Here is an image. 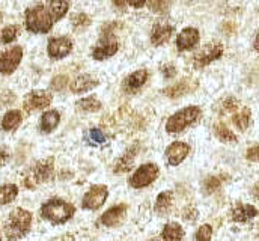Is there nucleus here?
I'll list each match as a JSON object with an SVG mask.
<instances>
[{"mask_svg":"<svg viewBox=\"0 0 259 241\" xmlns=\"http://www.w3.org/2000/svg\"><path fill=\"white\" fill-rule=\"evenodd\" d=\"M30 228H32V214L27 210L15 208L9 213L3 225V232L8 240L15 241L24 238L29 234Z\"/></svg>","mask_w":259,"mask_h":241,"instance_id":"1","label":"nucleus"},{"mask_svg":"<svg viewBox=\"0 0 259 241\" xmlns=\"http://www.w3.org/2000/svg\"><path fill=\"white\" fill-rule=\"evenodd\" d=\"M75 213V208L72 204L65 202L62 199H50L41 207V216L53 223V225H64Z\"/></svg>","mask_w":259,"mask_h":241,"instance_id":"2","label":"nucleus"},{"mask_svg":"<svg viewBox=\"0 0 259 241\" xmlns=\"http://www.w3.org/2000/svg\"><path fill=\"white\" fill-rule=\"evenodd\" d=\"M55 23L46 5H36L26 11V27L32 33H47Z\"/></svg>","mask_w":259,"mask_h":241,"instance_id":"3","label":"nucleus"},{"mask_svg":"<svg viewBox=\"0 0 259 241\" xmlns=\"http://www.w3.org/2000/svg\"><path fill=\"white\" fill-rule=\"evenodd\" d=\"M202 116V110L200 107L197 106H190V107H186L177 113H174L167 122H166V131L170 133V134H177V133H181L184 131L189 125H193L194 122L200 119Z\"/></svg>","mask_w":259,"mask_h":241,"instance_id":"4","label":"nucleus"},{"mask_svg":"<svg viewBox=\"0 0 259 241\" xmlns=\"http://www.w3.org/2000/svg\"><path fill=\"white\" fill-rule=\"evenodd\" d=\"M53 178V158H47L42 162H38L30 168L29 174L24 178V185L30 190L38 187L39 184L50 181Z\"/></svg>","mask_w":259,"mask_h":241,"instance_id":"5","label":"nucleus"},{"mask_svg":"<svg viewBox=\"0 0 259 241\" xmlns=\"http://www.w3.org/2000/svg\"><path fill=\"white\" fill-rule=\"evenodd\" d=\"M119 49L116 36L112 33V29H104L98 44L92 49V58L95 60H104L112 58Z\"/></svg>","mask_w":259,"mask_h":241,"instance_id":"6","label":"nucleus"},{"mask_svg":"<svg viewBox=\"0 0 259 241\" xmlns=\"http://www.w3.org/2000/svg\"><path fill=\"white\" fill-rule=\"evenodd\" d=\"M160 169L155 163H145L130 177L128 185L131 188H145L157 180Z\"/></svg>","mask_w":259,"mask_h":241,"instance_id":"7","label":"nucleus"},{"mask_svg":"<svg viewBox=\"0 0 259 241\" xmlns=\"http://www.w3.org/2000/svg\"><path fill=\"white\" fill-rule=\"evenodd\" d=\"M223 55V46L220 43H209L206 46H203L193 58V63L196 69H200L209 63H212L214 60L222 58Z\"/></svg>","mask_w":259,"mask_h":241,"instance_id":"8","label":"nucleus"},{"mask_svg":"<svg viewBox=\"0 0 259 241\" xmlns=\"http://www.w3.org/2000/svg\"><path fill=\"white\" fill-rule=\"evenodd\" d=\"M107 196H109V190L106 185H92L89 191L84 194L81 200V207L84 210H92V211L98 210L107 200Z\"/></svg>","mask_w":259,"mask_h":241,"instance_id":"9","label":"nucleus"},{"mask_svg":"<svg viewBox=\"0 0 259 241\" xmlns=\"http://www.w3.org/2000/svg\"><path fill=\"white\" fill-rule=\"evenodd\" d=\"M21 59H23V49L20 46H15L9 50L3 52L0 55V72L3 75L12 74L18 68Z\"/></svg>","mask_w":259,"mask_h":241,"instance_id":"10","label":"nucleus"},{"mask_svg":"<svg viewBox=\"0 0 259 241\" xmlns=\"http://www.w3.org/2000/svg\"><path fill=\"white\" fill-rule=\"evenodd\" d=\"M52 103V94L47 91H32L24 97V109L27 112L42 110Z\"/></svg>","mask_w":259,"mask_h":241,"instance_id":"11","label":"nucleus"},{"mask_svg":"<svg viewBox=\"0 0 259 241\" xmlns=\"http://www.w3.org/2000/svg\"><path fill=\"white\" fill-rule=\"evenodd\" d=\"M127 210L128 205L127 204H119L115 205L112 208H109L103 216H101V223L107 228H113V226H119L127 216Z\"/></svg>","mask_w":259,"mask_h":241,"instance_id":"12","label":"nucleus"},{"mask_svg":"<svg viewBox=\"0 0 259 241\" xmlns=\"http://www.w3.org/2000/svg\"><path fill=\"white\" fill-rule=\"evenodd\" d=\"M71 50H72V43L66 36L52 38L47 46V52L52 59H62L71 53Z\"/></svg>","mask_w":259,"mask_h":241,"instance_id":"13","label":"nucleus"},{"mask_svg":"<svg viewBox=\"0 0 259 241\" xmlns=\"http://www.w3.org/2000/svg\"><path fill=\"white\" fill-rule=\"evenodd\" d=\"M189 154H190V146L184 142H174L166 149V158H167V163L170 166L181 165L187 158Z\"/></svg>","mask_w":259,"mask_h":241,"instance_id":"14","label":"nucleus"},{"mask_svg":"<svg viewBox=\"0 0 259 241\" xmlns=\"http://www.w3.org/2000/svg\"><path fill=\"white\" fill-rule=\"evenodd\" d=\"M172 35H174L172 24H169L167 21H157L151 32V43L154 46H161V44L167 43Z\"/></svg>","mask_w":259,"mask_h":241,"instance_id":"15","label":"nucleus"},{"mask_svg":"<svg viewBox=\"0 0 259 241\" xmlns=\"http://www.w3.org/2000/svg\"><path fill=\"white\" fill-rule=\"evenodd\" d=\"M149 77V72L146 69H139V71H134L133 74H130L128 77L124 80L122 83V88L127 94H134L137 92L148 80Z\"/></svg>","mask_w":259,"mask_h":241,"instance_id":"16","label":"nucleus"},{"mask_svg":"<svg viewBox=\"0 0 259 241\" xmlns=\"http://www.w3.org/2000/svg\"><path fill=\"white\" fill-rule=\"evenodd\" d=\"M194 88H196V82H193L192 78H183L178 83L166 88L163 92L169 98H180V97H184V95L190 94L192 91H194Z\"/></svg>","mask_w":259,"mask_h":241,"instance_id":"17","label":"nucleus"},{"mask_svg":"<svg viewBox=\"0 0 259 241\" xmlns=\"http://www.w3.org/2000/svg\"><path fill=\"white\" fill-rule=\"evenodd\" d=\"M199 43V30L194 27H186L177 38V49L180 52L190 50Z\"/></svg>","mask_w":259,"mask_h":241,"instance_id":"18","label":"nucleus"},{"mask_svg":"<svg viewBox=\"0 0 259 241\" xmlns=\"http://www.w3.org/2000/svg\"><path fill=\"white\" fill-rule=\"evenodd\" d=\"M256 216H258V210H256V207H253L250 204H238L232 210V220L238 222V223L249 222L250 219H253Z\"/></svg>","mask_w":259,"mask_h":241,"instance_id":"19","label":"nucleus"},{"mask_svg":"<svg viewBox=\"0 0 259 241\" xmlns=\"http://www.w3.org/2000/svg\"><path fill=\"white\" fill-rule=\"evenodd\" d=\"M98 80L97 78H94L92 75H89V74H83V75H78L72 83H71V91L74 92V94H83V92H86V91H91V89H94L95 86H98Z\"/></svg>","mask_w":259,"mask_h":241,"instance_id":"20","label":"nucleus"},{"mask_svg":"<svg viewBox=\"0 0 259 241\" xmlns=\"http://www.w3.org/2000/svg\"><path fill=\"white\" fill-rule=\"evenodd\" d=\"M163 240L164 241H183L184 238V229L180 223L170 222L163 229Z\"/></svg>","mask_w":259,"mask_h":241,"instance_id":"21","label":"nucleus"},{"mask_svg":"<svg viewBox=\"0 0 259 241\" xmlns=\"http://www.w3.org/2000/svg\"><path fill=\"white\" fill-rule=\"evenodd\" d=\"M61 122V115L58 110H49L41 118V130L42 133H52Z\"/></svg>","mask_w":259,"mask_h":241,"instance_id":"22","label":"nucleus"},{"mask_svg":"<svg viewBox=\"0 0 259 241\" xmlns=\"http://www.w3.org/2000/svg\"><path fill=\"white\" fill-rule=\"evenodd\" d=\"M50 11V14L53 15L55 21L61 20L65 14L68 12L69 9V2L68 0H47V5H46Z\"/></svg>","mask_w":259,"mask_h":241,"instance_id":"23","label":"nucleus"},{"mask_svg":"<svg viewBox=\"0 0 259 241\" xmlns=\"http://www.w3.org/2000/svg\"><path fill=\"white\" fill-rule=\"evenodd\" d=\"M174 204V193L172 191H163L158 194L157 200H155V213L158 214H167L170 207Z\"/></svg>","mask_w":259,"mask_h":241,"instance_id":"24","label":"nucleus"},{"mask_svg":"<svg viewBox=\"0 0 259 241\" xmlns=\"http://www.w3.org/2000/svg\"><path fill=\"white\" fill-rule=\"evenodd\" d=\"M21 112H18V110H9L5 116H3V119H2V128L5 130V131H12V130H15L20 124H21Z\"/></svg>","mask_w":259,"mask_h":241,"instance_id":"25","label":"nucleus"},{"mask_svg":"<svg viewBox=\"0 0 259 241\" xmlns=\"http://www.w3.org/2000/svg\"><path fill=\"white\" fill-rule=\"evenodd\" d=\"M75 107L80 110V112H84V113H94V112H98L101 109V103L95 98V97H88V98H81L77 101Z\"/></svg>","mask_w":259,"mask_h":241,"instance_id":"26","label":"nucleus"},{"mask_svg":"<svg viewBox=\"0 0 259 241\" xmlns=\"http://www.w3.org/2000/svg\"><path fill=\"white\" fill-rule=\"evenodd\" d=\"M214 133H215V137L223 142V143H235L237 142V136L232 133L231 128H228L225 124H215L214 127Z\"/></svg>","mask_w":259,"mask_h":241,"instance_id":"27","label":"nucleus"},{"mask_svg":"<svg viewBox=\"0 0 259 241\" xmlns=\"http://www.w3.org/2000/svg\"><path fill=\"white\" fill-rule=\"evenodd\" d=\"M134 155H136L134 149L127 151V154H124V155L116 162V166H115V169H113V171H115L116 174H125V172H128L130 169L133 168Z\"/></svg>","mask_w":259,"mask_h":241,"instance_id":"28","label":"nucleus"},{"mask_svg":"<svg viewBox=\"0 0 259 241\" xmlns=\"http://www.w3.org/2000/svg\"><path fill=\"white\" fill-rule=\"evenodd\" d=\"M18 194V187L15 184H6L0 187V205L12 202Z\"/></svg>","mask_w":259,"mask_h":241,"instance_id":"29","label":"nucleus"},{"mask_svg":"<svg viewBox=\"0 0 259 241\" xmlns=\"http://www.w3.org/2000/svg\"><path fill=\"white\" fill-rule=\"evenodd\" d=\"M232 122L235 124V127L241 131L247 130L249 124H250V110L249 109H243L241 112H238L237 115H234Z\"/></svg>","mask_w":259,"mask_h":241,"instance_id":"30","label":"nucleus"},{"mask_svg":"<svg viewBox=\"0 0 259 241\" xmlns=\"http://www.w3.org/2000/svg\"><path fill=\"white\" fill-rule=\"evenodd\" d=\"M17 35H18V26H14V24L6 26V27H3V30L0 32V41H2L3 44H8V43L14 41V39L17 38Z\"/></svg>","mask_w":259,"mask_h":241,"instance_id":"31","label":"nucleus"},{"mask_svg":"<svg viewBox=\"0 0 259 241\" xmlns=\"http://www.w3.org/2000/svg\"><path fill=\"white\" fill-rule=\"evenodd\" d=\"M148 3V8L157 14H166L169 11V0H146Z\"/></svg>","mask_w":259,"mask_h":241,"instance_id":"32","label":"nucleus"},{"mask_svg":"<svg viewBox=\"0 0 259 241\" xmlns=\"http://www.w3.org/2000/svg\"><path fill=\"white\" fill-rule=\"evenodd\" d=\"M212 237V226L211 225H202L196 232V241H211Z\"/></svg>","mask_w":259,"mask_h":241,"instance_id":"33","label":"nucleus"},{"mask_svg":"<svg viewBox=\"0 0 259 241\" xmlns=\"http://www.w3.org/2000/svg\"><path fill=\"white\" fill-rule=\"evenodd\" d=\"M72 24L75 29H83L91 24V18L86 14H75L72 17Z\"/></svg>","mask_w":259,"mask_h":241,"instance_id":"34","label":"nucleus"},{"mask_svg":"<svg viewBox=\"0 0 259 241\" xmlns=\"http://www.w3.org/2000/svg\"><path fill=\"white\" fill-rule=\"evenodd\" d=\"M217 188H220V181L219 178H215V177H208L206 180L203 181V190H205V193H214Z\"/></svg>","mask_w":259,"mask_h":241,"instance_id":"35","label":"nucleus"},{"mask_svg":"<svg viewBox=\"0 0 259 241\" xmlns=\"http://www.w3.org/2000/svg\"><path fill=\"white\" fill-rule=\"evenodd\" d=\"M89 139L94 142V143H104L107 140V137L104 136V133L100 130V128H91L89 130Z\"/></svg>","mask_w":259,"mask_h":241,"instance_id":"36","label":"nucleus"},{"mask_svg":"<svg viewBox=\"0 0 259 241\" xmlns=\"http://www.w3.org/2000/svg\"><path fill=\"white\" fill-rule=\"evenodd\" d=\"M222 107H223V110H226V112H235V110L238 109V101H237L235 98H226V100L223 101Z\"/></svg>","mask_w":259,"mask_h":241,"instance_id":"37","label":"nucleus"},{"mask_svg":"<svg viewBox=\"0 0 259 241\" xmlns=\"http://www.w3.org/2000/svg\"><path fill=\"white\" fill-rule=\"evenodd\" d=\"M246 157H247V160H250V162H259V143L258 145H255V146H252V148L247 151Z\"/></svg>","mask_w":259,"mask_h":241,"instance_id":"38","label":"nucleus"},{"mask_svg":"<svg viewBox=\"0 0 259 241\" xmlns=\"http://www.w3.org/2000/svg\"><path fill=\"white\" fill-rule=\"evenodd\" d=\"M161 71H163V74H164V77H166V78H172V77L177 74V68H175L172 63H167L166 66H163V68H161Z\"/></svg>","mask_w":259,"mask_h":241,"instance_id":"39","label":"nucleus"},{"mask_svg":"<svg viewBox=\"0 0 259 241\" xmlns=\"http://www.w3.org/2000/svg\"><path fill=\"white\" fill-rule=\"evenodd\" d=\"M65 83H66V78L65 77H58V78L53 80V88L55 89H62L65 86Z\"/></svg>","mask_w":259,"mask_h":241,"instance_id":"40","label":"nucleus"},{"mask_svg":"<svg viewBox=\"0 0 259 241\" xmlns=\"http://www.w3.org/2000/svg\"><path fill=\"white\" fill-rule=\"evenodd\" d=\"M9 160V152H6L5 149H0V168L5 166Z\"/></svg>","mask_w":259,"mask_h":241,"instance_id":"41","label":"nucleus"},{"mask_svg":"<svg viewBox=\"0 0 259 241\" xmlns=\"http://www.w3.org/2000/svg\"><path fill=\"white\" fill-rule=\"evenodd\" d=\"M146 3V0H127V5L133 8H142Z\"/></svg>","mask_w":259,"mask_h":241,"instance_id":"42","label":"nucleus"},{"mask_svg":"<svg viewBox=\"0 0 259 241\" xmlns=\"http://www.w3.org/2000/svg\"><path fill=\"white\" fill-rule=\"evenodd\" d=\"M113 3H115V6H118V8H124V6L127 5V0H113Z\"/></svg>","mask_w":259,"mask_h":241,"instance_id":"43","label":"nucleus"},{"mask_svg":"<svg viewBox=\"0 0 259 241\" xmlns=\"http://www.w3.org/2000/svg\"><path fill=\"white\" fill-rule=\"evenodd\" d=\"M253 47H255V50H256V52H259V33H258V35H256V38H255Z\"/></svg>","mask_w":259,"mask_h":241,"instance_id":"44","label":"nucleus"},{"mask_svg":"<svg viewBox=\"0 0 259 241\" xmlns=\"http://www.w3.org/2000/svg\"><path fill=\"white\" fill-rule=\"evenodd\" d=\"M255 194H256V196H258V197H259V185H258V187H256V188H255Z\"/></svg>","mask_w":259,"mask_h":241,"instance_id":"45","label":"nucleus"},{"mask_svg":"<svg viewBox=\"0 0 259 241\" xmlns=\"http://www.w3.org/2000/svg\"><path fill=\"white\" fill-rule=\"evenodd\" d=\"M154 241H157V240H154Z\"/></svg>","mask_w":259,"mask_h":241,"instance_id":"46","label":"nucleus"}]
</instances>
